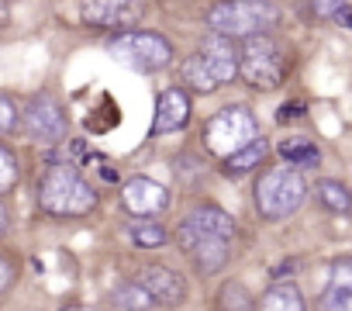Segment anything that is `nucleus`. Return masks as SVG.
Returning a JSON list of instances; mask_svg holds the SVG:
<instances>
[{
	"label": "nucleus",
	"instance_id": "nucleus-1",
	"mask_svg": "<svg viewBox=\"0 0 352 311\" xmlns=\"http://www.w3.org/2000/svg\"><path fill=\"white\" fill-rule=\"evenodd\" d=\"M38 204L49 218H87L97 208V191L76 167L56 163L38 184Z\"/></svg>",
	"mask_w": 352,
	"mask_h": 311
},
{
	"label": "nucleus",
	"instance_id": "nucleus-2",
	"mask_svg": "<svg viewBox=\"0 0 352 311\" xmlns=\"http://www.w3.org/2000/svg\"><path fill=\"white\" fill-rule=\"evenodd\" d=\"M280 25V8L273 0H218L208 11V28L221 39H249Z\"/></svg>",
	"mask_w": 352,
	"mask_h": 311
},
{
	"label": "nucleus",
	"instance_id": "nucleus-3",
	"mask_svg": "<svg viewBox=\"0 0 352 311\" xmlns=\"http://www.w3.org/2000/svg\"><path fill=\"white\" fill-rule=\"evenodd\" d=\"M184 83L194 94H211L225 83H232L239 76V49L232 45V39H208L187 63H184Z\"/></svg>",
	"mask_w": 352,
	"mask_h": 311
},
{
	"label": "nucleus",
	"instance_id": "nucleus-4",
	"mask_svg": "<svg viewBox=\"0 0 352 311\" xmlns=\"http://www.w3.org/2000/svg\"><path fill=\"white\" fill-rule=\"evenodd\" d=\"M252 194H256L259 215L266 222H280L300 211V204L307 201V180L294 167H270L266 173H259Z\"/></svg>",
	"mask_w": 352,
	"mask_h": 311
},
{
	"label": "nucleus",
	"instance_id": "nucleus-5",
	"mask_svg": "<svg viewBox=\"0 0 352 311\" xmlns=\"http://www.w3.org/2000/svg\"><path fill=\"white\" fill-rule=\"evenodd\" d=\"M239 76L256 87V90H273L283 83L287 76V52L283 45L263 32V35H249L242 39V49H239Z\"/></svg>",
	"mask_w": 352,
	"mask_h": 311
},
{
	"label": "nucleus",
	"instance_id": "nucleus-6",
	"mask_svg": "<svg viewBox=\"0 0 352 311\" xmlns=\"http://www.w3.org/2000/svg\"><path fill=\"white\" fill-rule=\"evenodd\" d=\"M252 138H259V121L249 107L242 104H232V107H221L208 128H204V145L211 156H218V160H228V156H235L239 149H245Z\"/></svg>",
	"mask_w": 352,
	"mask_h": 311
},
{
	"label": "nucleus",
	"instance_id": "nucleus-7",
	"mask_svg": "<svg viewBox=\"0 0 352 311\" xmlns=\"http://www.w3.org/2000/svg\"><path fill=\"white\" fill-rule=\"evenodd\" d=\"M107 52L121 66H128L135 73H159L176 56L173 52V42L162 39V35H155V32H124V35H118V39L107 42Z\"/></svg>",
	"mask_w": 352,
	"mask_h": 311
},
{
	"label": "nucleus",
	"instance_id": "nucleus-8",
	"mask_svg": "<svg viewBox=\"0 0 352 311\" xmlns=\"http://www.w3.org/2000/svg\"><path fill=\"white\" fill-rule=\"evenodd\" d=\"M232 235H235V218L218 204H197L176 225V246L184 253L201 239H232Z\"/></svg>",
	"mask_w": 352,
	"mask_h": 311
},
{
	"label": "nucleus",
	"instance_id": "nucleus-9",
	"mask_svg": "<svg viewBox=\"0 0 352 311\" xmlns=\"http://www.w3.org/2000/svg\"><path fill=\"white\" fill-rule=\"evenodd\" d=\"M25 131L38 145H59L69 135V118L52 94H35L25 104Z\"/></svg>",
	"mask_w": 352,
	"mask_h": 311
},
{
	"label": "nucleus",
	"instance_id": "nucleus-10",
	"mask_svg": "<svg viewBox=\"0 0 352 311\" xmlns=\"http://www.w3.org/2000/svg\"><path fill=\"white\" fill-rule=\"evenodd\" d=\"M173 204V194L159 184V180H148V177H131L124 187H121V208L131 215V218H159L166 215Z\"/></svg>",
	"mask_w": 352,
	"mask_h": 311
},
{
	"label": "nucleus",
	"instance_id": "nucleus-11",
	"mask_svg": "<svg viewBox=\"0 0 352 311\" xmlns=\"http://www.w3.org/2000/svg\"><path fill=\"white\" fill-rule=\"evenodd\" d=\"M80 21L90 28H135L142 0H80Z\"/></svg>",
	"mask_w": 352,
	"mask_h": 311
},
{
	"label": "nucleus",
	"instance_id": "nucleus-12",
	"mask_svg": "<svg viewBox=\"0 0 352 311\" xmlns=\"http://www.w3.org/2000/svg\"><path fill=\"white\" fill-rule=\"evenodd\" d=\"M138 283L162 308H180L187 301V280L176 273V270H169V266H145L142 277H138Z\"/></svg>",
	"mask_w": 352,
	"mask_h": 311
},
{
	"label": "nucleus",
	"instance_id": "nucleus-13",
	"mask_svg": "<svg viewBox=\"0 0 352 311\" xmlns=\"http://www.w3.org/2000/svg\"><path fill=\"white\" fill-rule=\"evenodd\" d=\"M190 94L184 87H169L159 94L155 100V118H152V131L155 135H169V131H180L190 121Z\"/></svg>",
	"mask_w": 352,
	"mask_h": 311
},
{
	"label": "nucleus",
	"instance_id": "nucleus-14",
	"mask_svg": "<svg viewBox=\"0 0 352 311\" xmlns=\"http://www.w3.org/2000/svg\"><path fill=\"white\" fill-rule=\"evenodd\" d=\"M321 311H352V256L331 263L328 283L321 290Z\"/></svg>",
	"mask_w": 352,
	"mask_h": 311
},
{
	"label": "nucleus",
	"instance_id": "nucleus-15",
	"mask_svg": "<svg viewBox=\"0 0 352 311\" xmlns=\"http://www.w3.org/2000/svg\"><path fill=\"white\" fill-rule=\"evenodd\" d=\"M187 256L194 259L197 273H218L232 256V239H201L197 246L187 249Z\"/></svg>",
	"mask_w": 352,
	"mask_h": 311
},
{
	"label": "nucleus",
	"instance_id": "nucleus-16",
	"mask_svg": "<svg viewBox=\"0 0 352 311\" xmlns=\"http://www.w3.org/2000/svg\"><path fill=\"white\" fill-rule=\"evenodd\" d=\"M276 152L283 156V163L294 167V170H307V167H318V163H321L318 145H314L311 138H304V135H290V138H283V142L276 145Z\"/></svg>",
	"mask_w": 352,
	"mask_h": 311
},
{
	"label": "nucleus",
	"instance_id": "nucleus-17",
	"mask_svg": "<svg viewBox=\"0 0 352 311\" xmlns=\"http://www.w3.org/2000/svg\"><path fill=\"white\" fill-rule=\"evenodd\" d=\"M266 152H270V142L266 138H252L245 149H239L235 156H228V160H225V173L228 177H242V173L256 170L266 160Z\"/></svg>",
	"mask_w": 352,
	"mask_h": 311
},
{
	"label": "nucleus",
	"instance_id": "nucleus-18",
	"mask_svg": "<svg viewBox=\"0 0 352 311\" xmlns=\"http://www.w3.org/2000/svg\"><path fill=\"white\" fill-rule=\"evenodd\" d=\"M314 197L331 215H349L352 211V194H349V187L342 180H318L314 184Z\"/></svg>",
	"mask_w": 352,
	"mask_h": 311
},
{
	"label": "nucleus",
	"instance_id": "nucleus-19",
	"mask_svg": "<svg viewBox=\"0 0 352 311\" xmlns=\"http://www.w3.org/2000/svg\"><path fill=\"white\" fill-rule=\"evenodd\" d=\"M259 311H307V304H304V294L294 283H276V287L266 290Z\"/></svg>",
	"mask_w": 352,
	"mask_h": 311
},
{
	"label": "nucleus",
	"instance_id": "nucleus-20",
	"mask_svg": "<svg viewBox=\"0 0 352 311\" xmlns=\"http://www.w3.org/2000/svg\"><path fill=\"white\" fill-rule=\"evenodd\" d=\"M218 311H256V301H252L249 287H242L239 280H228L218 290Z\"/></svg>",
	"mask_w": 352,
	"mask_h": 311
},
{
	"label": "nucleus",
	"instance_id": "nucleus-21",
	"mask_svg": "<svg viewBox=\"0 0 352 311\" xmlns=\"http://www.w3.org/2000/svg\"><path fill=\"white\" fill-rule=\"evenodd\" d=\"M131 239H135V246H142V249H159V246L169 239V232H166L162 222H148V218H142V222L131 225Z\"/></svg>",
	"mask_w": 352,
	"mask_h": 311
},
{
	"label": "nucleus",
	"instance_id": "nucleus-22",
	"mask_svg": "<svg viewBox=\"0 0 352 311\" xmlns=\"http://www.w3.org/2000/svg\"><path fill=\"white\" fill-rule=\"evenodd\" d=\"M114 304H118V308H124V311H148L155 301L145 294V287H142V283H124V287H118V290H114Z\"/></svg>",
	"mask_w": 352,
	"mask_h": 311
},
{
	"label": "nucleus",
	"instance_id": "nucleus-23",
	"mask_svg": "<svg viewBox=\"0 0 352 311\" xmlns=\"http://www.w3.org/2000/svg\"><path fill=\"white\" fill-rule=\"evenodd\" d=\"M14 184H18V160H14V152L0 142V194L14 191Z\"/></svg>",
	"mask_w": 352,
	"mask_h": 311
},
{
	"label": "nucleus",
	"instance_id": "nucleus-24",
	"mask_svg": "<svg viewBox=\"0 0 352 311\" xmlns=\"http://www.w3.org/2000/svg\"><path fill=\"white\" fill-rule=\"evenodd\" d=\"M14 128H18V104L8 94H0V135H8Z\"/></svg>",
	"mask_w": 352,
	"mask_h": 311
},
{
	"label": "nucleus",
	"instance_id": "nucleus-25",
	"mask_svg": "<svg viewBox=\"0 0 352 311\" xmlns=\"http://www.w3.org/2000/svg\"><path fill=\"white\" fill-rule=\"evenodd\" d=\"M311 8H314V14L321 21H331L342 8H349V0H311Z\"/></svg>",
	"mask_w": 352,
	"mask_h": 311
},
{
	"label": "nucleus",
	"instance_id": "nucleus-26",
	"mask_svg": "<svg viewBox=\"0 0 352 311\" xmlns=\"http://www.w3.org/2000/svg\"><path fill=\"white\" fill-rule=\"evenodd\" d=\"M14 277H18V266H14V259H11V256H4V253H0V297H4V294L11 290Z\"/></svg>",
	"mask_w": 352,
	"mask_h": 311
},
{
	"label": "nucleus",
	"instance_id": "nucleus-27",
	"mask_svg": "<svg viewBox=\"0 0 352 311\" xmlns=\"http://www.w3.org/2000/svg\"><path fill=\"white\" fill-rule=\"evenodd\" d=\"M300 114H304V104H297V100L280 107V121H294V118H300Z\"/></svg>",
	"mask_w": 352,
	"mask_h": 311
},
{
	"label": "nucleus",
	"instance_id": "nucleus-28",
	"mask_svg": "<svg viewBox=\"0 0 352 311\" xmlns=\"http://www.w3.org/2000/svg\"><path fill=\"white\" fill-rule=\"evenodd\" d=\"M4 232H8V208L0 204V235H4Z\"/></svg>",
	"mask_w": 352,
	"mask_h": 311
},
{
	"label": "nucleus",
	"instance_id": "nucleus-29",
	"mask_svg": "<svg viewBox=\"0 0 352 311\" xmlns=\"http://www.w3.org/2000/svg\"><path fill=\"white\" fill-rule=\"evenodd\" d=\"M59 311H94V308H87V304H66V308H59Z\"/></svg>",
	"mask_w": 352,
	"mask_h": 311
}]
</instances>
